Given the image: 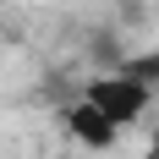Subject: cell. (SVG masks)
Here are the masks:
<instances>
[{
  "instance_id": "1",
  "label": "cell",
  "mask_w": 159,
  "mask_h": 159,
  "mask_svg": "<svg viewBox=\"0 0 159 159\" xmlns=\"http://www.w3.org/2000/svg\"><path fill=\"white\" fill-rule=\"evenodd\" d=\"M82 99H88V104H99V110L110 115L115 126L126 132L132 121H137V115L154 104V88H148V82H137L132 71H110V77L88 82V93H82Z\"/></svg>"
},
{
  "instance_id": "2",
  "label": "cell",
  "mask_w": 159,
  "mask_h": 159,
  "mask_svg": "<svg viewBox=\"0 0 159 159\" xmlns=\"http://www.w3.org/2000/svg\"><path fill=\"white\" fill-rule=\"evenodd\" d=\"M66 132H71L82 148H115V137H121V126H115L99 104H88V99H77V104L66 110Z\"/></svg>"
},
{
  "instance_id": "3",
  "label": "cell",
  "mask_w": 159,
  "mask_h": 159,
  "mask_svg": "<svg viewBox=\"0 0 159 159\" xmlns=\"http://www.w3.org/2000/svg\"><path fill=\"white\" fill-rule=\"evenodd\" d=\"M121 71H132L137 82H148L159 93V49H148V55H132V61H121Z\"/></svg>"
}]
</instances>
